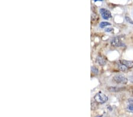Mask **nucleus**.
I'll return each mask as SVG.
<instances>
[{
    "instance_id": "obj_1",
    "label": "nucleus",
    "mask_w": 133,
    "mask_h": 117,
    "mask_svg": "<svg viewBox=\"0 0 133 117\" xmlns=\"http://www.w3.org/2000/svg\"><path fill=\"white\" fill-rule=\"evenodd\" d=\"M94 99L98 104H103L107 102L108 100V97L102 92H98L94 97Z\"/></svg>"
},
{
    "instance_id": "obj_2",
    "label": "nucleus",
    "mask_w": 133,
    "mask_h": 117,
    "mask_svg": "<svg viewBox=\"0 0 133 117\" xmlns=\"http://www.w3.org/2000/svg\"><path fill=\"white\" fill-rule=\"evenodd\" d=\"M114 81L119 84H126L128 82V79L123 74H117L113 78Z\"/></svg>"
},
{
    "instance_id": "obj_3",
    "label": "nucleus",
    "mask_w": 133,
    "mask_h": 117,
    "mask_svg": "<svg viewBox=\"0 0 133 117\" xmlns=\"http://www.w3.org/2000/svg\"><path fill=\"white\" fill-rule=\"evenodd\" d=\"M99 11L101 14L102 17L105 20H108L109 18L112 17L111 12L108 10L105 9V8H101V9H100Z\"/></svg>"
},
{
    "instance_id": "obj_4",
    "label": "nucleus",
    "mask_w": 133,
    "mask_h": 117,
    "mask_svg": "<svg viewBox=\"0 0 133 117\" xmlns=\"http://www.w3.org/2000/svg\"><path fill=\"white\" fill-rule=\"evenodd\" d=\"M111 45L114 47H123L125 46V44L119 38L115 37L111 41Z\"/></svg>"
},
{
    "instance_id": "obj_5",
    "label": "nucleus",
    "mask_w": 133,
    "mask_h": 117,
    "mask_svg": "<svg viewBox=\"0 0 133 117\" xmlns=\"http://www.w3.org/2000/svg\"><path fill=\"white\" fill-rule=\"evenodd\" d=\"M119 62L123 64L125 66L128 68V69H130L133 67V61L130 60H120Z\"/></svg>"
},
{
    "instance_id": "obj_6",
    "label": "nucleus",
    "mask_w": 133,
    "mask_h": 117,
    "mask_svg": "<svg viewBox=\"0 0 133 117\" xmlns=\"http://www.w3.org/2000/svg\"><path fill=\"white\" fill-rule=\"evenodd\" d=\"M96 61H97V63L99 64V65H105L106 64V60L105 59L104 57H102L101 56H99L97 57V58H96Z\"/></svg>"
},
{
    "instance_id": "obj_7",
    "label": "nucleus",
    "mask_w": 133,
    "mask_h": 117,
    "mask_svg": "<svg viewBox=\"0 0 133 117\" xmlns=\"http://www.w3.org/2000/svg\"><path fill=\"white\" fill-rule=\"evenodd\" d=\"M117 67L118 69L120 70V71H123V72H127L128 69L127 67L125 65H124L123 64H122L119 62V61H118L117 62Z\"/></svg>"
},
{
    "instance_id": "obj_8",
    "label": "nucleus",
    "mask_w": 133,
    "mask_h": 117,
    "mask_svg": "<svg viewBox=\"0 0 133 117\" xmlns=\"http://www.w3.org/2000/svg\"><path fill=\"white\" fill-rule=\"evenodd\" d=\"M108 89L109 91L112 92H119V91H123L124 89L123 88H118V87H109Z\"/></svg>"
},
{
    "instance_id": "obj_9",
    "label": "nucleus",
    "mask_w": 133,
    "mask_h": 117,
    "mask_svg": "<svg viewBox=\"0 0 133 117\" xmlns=\"http://www.w3.org/2000/svg\"><path fill=\"white\" fill-rule=\"evenodd\" d=\"M111 24L110 23H108V22H107V21H102L99 24V26L101 28H104L105 27H107L108 26V25H111Z\"/></svg>"
},
{
    "instance_id": "obj_10",
    "label": "nucleus",
    "mask_w": 133,
    "mask_h": 117,
    "mask_svg": "<svg viewBox=\"0 0 133 117\" xmlns=\"http://www.w3.org/2000/svg\"><path fill=\"white\" fill-rule=\"evenodd\" d=\"M97 102H92L91 104V108L92 110H95L96 108H98V105Z\"/></svg>"
},
{
    "instance_id": "obj_11",
    "label": "nucleus",
    "mask_w": 133,
    "mask_h": 117,
    "mask_svg": "<svg viewBox=\"0 0 133 117\" xmlns=\"http://www.w3.org/2000/svg\"><path fill=\"white\" fill-rule=\"evenodd\" d=\"M91 71L94 74H97L98 73V72H99V71H98V68L95 67V66L91 67Z\"/></svg>"
},
{
    "instance_id": "obj_12",
    "label": "nucleus",
    "mask_w": 133,
    "mask_h": 117,
    "mask_svg": "<svg viewBox=\"0 0 133 117\" xmlns=\"http://www.w3.org/2000/svg\"><path fill=\"white\" fill-rule=\"evenodd\" d=\"M125 20H126L127 21L128 23H130L131 24H133V21L131 20V19L130 17H129L126 16L125 17Z\"/></svg>"
},
{
    "instance_id": "obj_13",
    "label": "nucleus",
    "mask_w": 133,
    "mask_h": 117,
    "mask_svg": "<svg viewBox=\"0 0 133 117\" xmlns=\"http://www.w3.org/2000/svg\"><path fill=\"white\" fill-rule=\"evenodd\" d=\"M127 109L130 111H133V104H130V105L127 106Z\"/></svg>"
},
{
    "instance_id": "obj_14",
    "label": "nucleus",
    "mask_w": 133,
    "mask_h": 117,
    "mask_svg": "<svg viewBox=\"0 0 133 117\" xmlns=\"http://www.w3.org/2000/svg\"><path fill=\"white\" fill-rule=\"evenodd\" d=\"M112 30H113V29H112V28H107L105 30V31L106 32H111Z\"/></svg>"
},
{
    "instance_id": "obj_15",
    "label": "nucleus",
    "mask_w": 133,
    "mask_h": 117,
    "mask_svg": "<svg viewBox=\"0 0 133 117\" xmlns=\"http://www.w3.org/2000/svg\"><path fill=\"white\" fill-rule=\"evenodd\" d=\"M128 102H129L130 103V104H133V99H128Z\"/></svg>"
},
{
    "instance_id": "obj_16",
    "label": "nucleus",
    "mask_w": 133,
    "mask_h": 117,
    "mask_svg": "<svg viewBox=\"0 0 133 117\" xmlns=\"http://www.w3.org/2000/svg\"><path fill=\"white\" fill-rule=\"evenodd\" d=\"M130 80H131V82H133V76L130 78Z\"/></svg>"
},
{
    "instance_id": "obj_17",
    "label": "nucleus",
    "mask_w": 133,
    "mask_h": 117,
    "mask_svg": "<svg viewBox=\"0 0 133 117\" xmlns=\"http://www.w3.org/2000/svg\"><path fill=\"white\" fill-rule=\"evenodd\" d=\"M102 115H98V116H96V117H102Z\"/></svg>"
}]
</instances>
